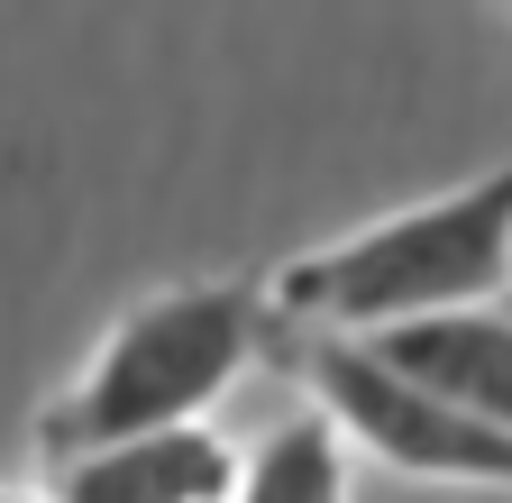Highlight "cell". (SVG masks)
I'll return each mask as SVG.
<instances>
[{
  "label": "cell",
  "mask_w": 512,
  "mask_h": 503,
  "mask_svg": "<svg viewBox=\"0 0 512 503\" xmlns=\"http://www.w3.org/2000/svg\"><path fill=\"white\" fill-rule=\"evenodd\" d=\"M266 302L247 284H174L138 302L128 321L92 348V366L46 403L37 449L55 467H74L119 439H156V430H202V403L238 385V366L256 357Z\"/></svg>",
  "instance_id": "2"
},
{
  "label": "cell",
  "mask_w": 512,
  "mask_h": 503,
  "mask_svg": "<svg viewBox=\"0 0 512 503\" xmlns=\"http://www.w3.org/2000/svg\"><path fill=\"white\" fill-rule=\"evenodd\" d=\"M284 366L320 394V412L339 421V439H357L366 458L403 467V476H439V485H512V439L448 412L439 394H421L412 375H394L366 339H320L293 330Z\"/></svg>",
  "instance_id": "3"
},
{
  "label": "cell",
  "mask_w": 512,
  "mask_h": 503,
  "mask_svg": "<svg viewBox=\"0 0 512 503\" xmlns=\"http://www.w3.org/2000/svg\"><path fill=\"white\" fill-rule=\"evenodd\" d=\"M238 467L211 430H156L55 467V503H238Z\"/></svg>",
  "instance_id": "5"
},
{
  "label": "cell",
  "mask_w": 512,
  "mask_h": 503,
  "mask_svg": "<svg viewBox=\"0 0 512 503\" xmlns=\"http://www.w3.org/2000/svg\"><path fill=\"white\" fill-rule=\"evenodd\" d=\"M0 503H37V494H0ZM46 503H55V494H46Z\"/></svg>",
  "instance_id": "7"
},
{
  "label": "cell",
  "mask_w": 512,
  "mask_h": 503,
  "mask_svg": "<svg viewBox=\"0 0 512 503\" xmlns=\"http://www.w3.org/2000/svg\"><path fill=\"white\" fill-rule=\"evenodd\" d=\"M238 503H348V439L330 412H293L238 467Z\"/></svg>",
  "instance_id": "6"
},
{
  "label": "cell",
  "mask_w": 512,
  "mask_h": 503,
  "mask_svg": "<svg viewBox=\"0 0 512 503\" xmlns=\"http://www.w3.org/2000/svg\"><path fill=\"white\" fill-rule=\"evenodd\" d=\"M512 284V156L439 202H412L275 275V321L320 339H375L439 311H485Z\"/></svg>",
  "instance_id": "1"
},
{
  "label": "cell",
  "mask_w": 512,
  "mask_h": 503,
  "mask_svg": "<svg viewBox=\"0 0 512 503\" xmlns=\"http://www.w3.org/2000/svg\"><path fill=\"white\" fill-rule=\"evenodd\" d=\"M394 375H412L421 394H439L448 412H467L485 430L512 439V311H439V321H403V330H375L366 339Z\"/></svg>",
  "instance_id": "4"
}]
</instances>
